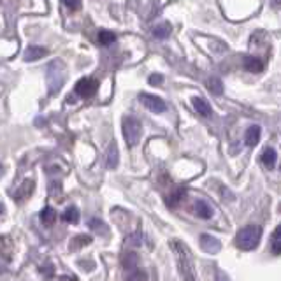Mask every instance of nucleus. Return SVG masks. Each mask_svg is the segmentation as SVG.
I'll list each match as a JSON object with an SVG mask.
<instances>
[{
  "instance_id": "obj_11",
  "label": "nucleus",
  "mask_w": 281,
  "mask_h": 281,
  "mask_svg": "<svg viewBox=\"0 0 281 281\" xmlns=\"http://www.w3.org/2000/svg\"><path fill=\"white\" fill-rule=\"evenodd\" d=\"M34 179H27V181H23V184H21L20 188H18L16 192H14V199H20V201H23V199H27L28 195L34 192Z\"/></svg>"
},
{
  "instance_id": "obj_20",
  "label": "nucleus",
  "mask_w": 281,
  "mask_h": 281,
  "mask_svg": "<svg viewBox=\"0 0 281 281\" xmlns=\"http://www.w3.org/2000/svg\"><path fill=\"white\" fill-rule=\"evenodd\" d=\"M153 35L158 37V39H167V37L171 35V27H169L167 23L157 25V27L153 28Z\"/></svg>"
},
{
  "instance_id": "obj_5",
  "label": "nucleus",
  "mask_w": 281,
  "mask_h": 281,
  "mask_svg": "<svg viewBox=\"0 0 281 281\" xmlns=\"http://www.w3.org/2000/svg\"><path fill=\"white\" fill-rule=\"evenodd\" d=\"M140 102H143L144 106L148 107L150 111H153V113H164L165 109H167V106H165L164 99L157 97V95H151V93H140L139 95Z\"/></svg>"
},
{
  "instance_id": "obj_1",
  "label": "nucleus",
  "mask_w": 281,
  "mask_h": 281,
  "mask_svg": "<svg viewBox=\"0 0 281 281\" xmlns=\"http://www.w3.org/2000/svg\"><path fill=\"white\" fill-rule=\"evenodd\" d=\"M171 248L174 250V253H176V260H177V267H179L181 279L183 281H197L195 269H194V262H192L188 248L184 246L181 241H171Z\"/></svg>"
},
{
  "instance_id": "obj_9",
  "label": "nucleus",
  "mask_w": 281,
  "mask_h": 281,
  "mask_svg": "<svg viewBox=\"0 0 281 281\" xmlns=\"http://www.w3.org/2000/svg\"><path fill=\"white\" fill-rule=\"evenodd\" d=\"M260 160L267 169H274L276 162H278V153H276V150H272V148H265L260 155Z\"/></svg>"
},
{
  "instance_id": "obj_26",
  "label": "nucleus",
  "mask_w": 281,
  "mask_h": 281,
  "mask_svg": "<svg viewBox=\"0 0 281 281\" xmlns=\"http://www.w3.org/2000/svg\"><path fill=\"white\" fill-rule=\"evenodd\" d=\"M272 238H274L276 241H279V239H281V225H279V227L274 230V234H272Z\"/></svg>"
},
{
  "instance_id": "obj_24",
  "label": "nucleus",
  "mask_w": 281,
  "mask_h": 281,
  "mask_svg": "<svg viewBox=\"0 0 281 281\" xmlns=\"http://www.w3.org/2000/svg\"><path fill=\"white\" fill-rule=\"evenodd\" d=\"M162 81H164V77H162L160 74H151L150 76V84H153V86H158Z\"/></svg>"
},
{
  "instance_id": "obj_13",
  "label": "nucleus",
  "mask_w": 281,
  "mask_h": 281,
  "mask_svg": "<svg viewBox=\"0 0 281 281\" xmlns=\"http://www.w3.org/2000/svg\"><path fill=\"white\" fill-rule=\"evenodd\" d=\"M106 165H107L109 169H114V167L118 165V146H116V143H111L109 150H107Z\"/></svg>"
},
{
  "instance_id": "obj_7",
  "label": "nucleus",
  "mask_w": 281,
  "mask_h": 281,
  "mask_svg": "<svg viewBox=\"0 0 281 281\" xmlns=\"http://www.w3.org/2000/svg\"><path fill=\"white\" fill-rule=\"evenodd\" d=\"M192 104H194V109L197 111L201 116H204V118H209L211 113H213L209 102L206 101V99H202V97H194V99H192Z\"/></svg>"
},
{
  "instance_id": "obj_19",
  "label": "nucleus",
  "mask_w": 281,
  "mask_h": 281,
  "mask_svg": "<svg viewBox=\"0 0 281 281\" xmlns=\"http://www.w3.org/2000/svg\"><path fill=\"white\" fill-rule=\"evenodd\" d=\"M114 40H116V35H114L113 32H109V30L99 32V44H102V46H111Z\"/></svg>"
},
{
  "instance_id": "obj_8",
  "label": "nucleus",
  "mask_w": 281,
  "mask_h": 281,
  "mask_svg": "<svg viewBox=\"0 0 281 281\" xmlns=\"http://www.w3.org/2000/svg\"><path fill=\"white\" fill-rule=\"evenodd\" d=\"M194 213L197 214L199 218H202V220H209L211 216H213V208L208 204L206 201H197L194 204Z\"/></svg>"
},
{
  "instance_id": "obj_16",
  "label": "nucleus",
  "mask_w": 281,
  "mask_h": 281,
  "mask_svg": "<svg viewBox=\"0 0 281 281\" xmlns=\"http://www.w3.org/2000/svg\"><path fill=\"white\" fill-rule=\"evenodd\" d=\"M91 243V238L90 236H77V238H74L72 241H70V250H79V248L86 246Z\"/></svg>"
},
{
  "instance_id": "obj_21",
  "label": "nucleus",
  "mask_w": 281,
  "mask_h": 281,
  "mask_svg": "<svg viewBox=\"0 0 281 281\" xmlns=\"http://www.w3.org/2000/svg\"><path fill=\"white\" fill-rule=\"evenodd\" d=\"M208 86L209 90L213 91L214 95H221L223 93V84H221V81L218 79V77H213V79L208 81Z\"/></svg>"
},
{
  "instance_id": "obj_2",
  "label": "nucleus",
  "mask_w": 281,
  "mask_h": 281,
  "mask_svg": "<svg viewBox=\"0 0 281 281\" xmlns=\"http://www.w3.org/2000/svg\"><path fill=\"white\" fill-rule=\"evenodd\" d=\"M260 239H262V227H258V225H246V227H243L236 234V246L239 250L250 251L258 246Z\"/></svg>"
},
{
  "instance_id": "obj_23",
  "label": "nucleus",
  "mask_w": 281,
  "mask_h": 281,
  "mask_svg": "<svg viewBox=\"0 0 281 281\" xmlns=\"http://www.w3.org/2000/svg\"><path fill=\"white\" fill-rule=\"evenodd\" d=\"M64 2V6H67L70 11H76L81 7V0H62Z\"/></svg>"
},
{
  "instance_id": "obj_29",
  "label": "nucleus",
  "mask_w": 281,
  "mask_h": 281,
  "mask_svg": "<svg viewBox=\"0 0 281 281\" xmlns=\"http://www.w3.org/2000/svg\"><path fill=\"white\" fill-rule=\"evenodd\" d=\"M0 211H2V206H0Z\"/></svg>"
},
{
  "instance_id": "obj_17",
  "label": "nucleus",
  "mask_w": 281,
  "mask_h": 281,
  "mask_svg": "<svg viewBox=\"0 0 281 281\" xmlns=\"http://www.w3.org/2000/svg\"><path fill=\"white\" fill-rule=\"evenodd\" d=\"M184 195H186V190H184V188H177V190H174L167 199L169 206H177L184 199Z\"/></svg>"
},
{
  "instance_id": "obj_4",
  "label": "nucleus",
  "mask_w": 281,
  "mask_h": 281,
  "mask_svg": "<svg viewBox=\"0 0 281 281\" xmlns=\"http://www.w3.org/2000/svg\"><path fill=\"white\" fill-rule=\"evenodd\" d=\"M97 88H99V83L95 79H91V77H83V79H79L77 81V84H76V93L79 95V97H91V95L97 91Z\"/></svg>"
},
{
  "instance_id": "obj_22",
  "label": "nucleus",
  "mask_w": 281,
  "mask_h": 281,
  "mask_svg": "<svg viewBox=\"0 0 281 281\" xmlns=\"http://www.w3.org/2000/svg\"><path fill=\"white\" fill-rule=\"evenodd\" d=\"M127 281H148V276H146V272H144V271L135 269V271L127 278Z\"/></svg>"
},
{
  "instance_id": "obj_14",
  "label": "nucleus",
  "mask_w": 281,
  "mask_h": 281,
  "mask_svg": "<svg viewBox=\"0 0 281 281\" xmlns=\"http://www.w3.org/2000/svg\"><path fill=\"white\" fill-rule=\"evenodd\" d=\"M62 220L67 221V223H77L79 221V209L76 208V206H69L67 209L62 213Z\"/></svg>"
},
{
  "instance_id": "obj_15",
  "label": "nucleus",
  "mask_w": 281,
  "mask_h": 281,
  "mask_svg": "<svg viewBox=\"0 0 281 281\" xmlns=\"http://www.w3.org/2000/svg\"><path fill=\"white\" fill-rule=\"evenodd\" d=\"M55 220H57V213H55V209L51 208V206H46V208L42 209V213H40V221L46 225H51Z\"/></svg>"
},
{
  "instance_id": "obj_3",
  "label": "nucleus",
  "mask_w": 281,
  "mask_h": 281,
  "mask_svg": "<svg viewBox=\"0 0 281 281\" xmlns=\"http://www.w3.org/2000/svg\"><path fill=\"white\" fill-rule=\"evenodd\" d=\"M121 130H123V137L130 148H134L139 143L140 134H143V125L135 116H125L121 121Z\"/></svg>"
},
{
  "instance_id": "obj_12",
  "label": "nucleus",
  "mask_w": 281,
  "mask_h": 281,
  "mask_svg": "<svg viewBox=\"0 0 281 281\" xmlns=\"http://www.w3.org/2000/svg\"><path fill=\"white\" fill-rule=\"evenodd\" d=\"M243 65H245V69L248 70V72H255V74L262 72V69H264V64H262L257 57H245Z\"/></svg>"
},
{
  "instance_id": "obj_18",
  "label": "nucleus",
  "mask_w": 281,
  "mask_h": 281,
  "mask_svg": "<svg viewBox=\"0 0 281 281\" xmlns=\"http://www.w3.org/2000/svg\"><path fill=\"white\" fill-rule=\"evenodd\" d=\"M137 262H139L137 255H135V253H127L123 257V267L128 269V271H135V267H137Z\"/></svg>"
},
{
  "instance_id": "obj_28",
  "label": "nucleus",
  "mask_w": 281,
  "mask_h": 281,
  "mask_svg": "<svg viewBox=\"0 0 281 281\" xmlns=\"http://www.w3.org/2000/svg\"><path fill=\"white\" fill-rule=\"evenodd\" d=\"M276 2H278V4H281V0H276Z\"/></svg>"
},
{
  "instance_id": "obj_27",
  "label": "nucleus",
  "mask_w": 281,
  "mask_h": 281,
  "mask_svg": "<svg viewBox=\"0 0 281 281\" xmlns=\"http://www.w3.org/2000/svg\"><path fill=\"white\" fill-rule=\"evenodd\" d=\"M2 176H4V165L0 164V177H2Z\"/></svg>"
},
{
  "instance_id": "obj_10",
  "label": "nucleus",
  "mask_w": 281,
  "mask_h": 281,
  "mask_svg": "<svg viewBox=\"0 0 281 281\" xmlns=\"http://www.w3.org/2000/svg\"><path fill=\"white\" fill-rule=\"evenodd\" d=\"M260 134H262V128L258 127V125H251V127L245 132V143L248 146H255V144L260 140Z\"/></svg>"
},
{
  "instance_id": "obj_6",
  "label": "nucleus",
  "mask_w": 281,
  "mask_h": 281,
  "mask_svg": "<svg viewBox=\"0 0 281 281\" xmlns=\"http://www.w3.org/2000/svg\"><path fill=\"white\" fill-rule=\"evenodd\" d=\"M44 55H48L46 48L30 44V46L25 50V60H27V62H35V60H39V58H42Z\"/></svg>"
},
{
  "instance_id": "obj_25",
  "label": "nucleus",
  "mask_w": 281,
  "mask_h": 281,
  "mask_svg": "<svg viewBox=\"0 0 281 281\" xmlns=\"http://www.w3.org/2000/svg\"><path fill=\"white\" fill-rule=\"evenodd\" d=\"M272 251H274V253H281V239L272 245Z\"/></svg>"
}]
</instances>
